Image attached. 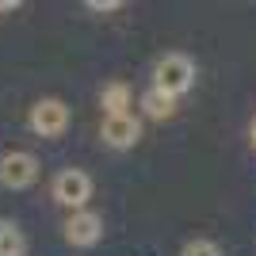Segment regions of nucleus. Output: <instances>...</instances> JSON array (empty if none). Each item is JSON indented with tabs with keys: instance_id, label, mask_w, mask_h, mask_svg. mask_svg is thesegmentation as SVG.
<instances>
[{
	"instance_id": "obj_2",
	"label": "nucleus",
	"mask_w": 256,
	"mask_h": 256,
	"mask_svg": "<svg viewBox=\"0 0 256 256\" xmlns=\"http://www.w3.org/2000/svg\"><path fill=\"white\" fill-rule=\"evenodd\" d=\"M54 203L69 206V210H88V199H92V176L84 168H62L50 184Z\"/></svg>"
},
{
	"instance_id": "obj_3",
	"label": "nucleus",
	"mask_w": 256,
	"mask_h": 256,
	"mask_svg": "<svg viewBox=\"0 0 256 256\" xmlns=\"http://www.w3.org/2000/svg\"><path fill=\"white\" fill-rule=\"evenodd\" d=\"M38 180V157L27 150H12L0 157V188L8 192H27Z\"/></svg>"
},
{
	"instance_id": "obj_7",
	"label": "nucleus",
	"mask_w": 256,
	"mask_h": 256,
	"mask_svg": "<svg viewBox=\"0 0 256 256\" xmlns=\"http://www.w3.org/2000/svg\"><path fill=\"white\" fill-rule=\"evenodd\" d=\"M138 104H142V111H146V118H157V122L172 118V111H176V100H172V96H164L160 88H146Z\"/></svg>"
},
{
	"instance_id": "obj_4",
	"label": "nucleus",
	"mask_w": 256,
	"mask_h": 256,
	"mask_svg": "<svg viewBox=\"0 0 256 256\" xmlns=\"http://www.w3.org/2000/svg\"><path fill=\"white\" fill-rule=\"evenodd\" d=\"M27 126L38 134V138H62L65 126H69V107H65V100H38V104L31 107V115H27Z\"/></svg>"
},
{
	"instance_id": "obj_6",
	"label": "nucleus",
	"mask_w": 256,
	"mask_h": 256,
	"mask_svg": "<svg viewBox=\"0 0 256 256\" xmlns=\"http://www.w3.org/2000/svg\"><path fill=\"white\" fill-rule=\"evenodd\" d=\"M100 138L111 146V150H130V146H138L142 138V122L138 115H104V126H100Z\"/></svg>"
},
{
	"instance_id": "obj_1",
	"label": "nucleus",
	"mask_w": 256,
	"mask_h": 256,
	"mask_svg": "<svg viewBox=\"0 0 256 256\" xmlns=\"http://www.w3.org/2000/svg\"><path fill=\"white\" fill-rule=\"evenodd\" d=\"M195 84V62L188 54H164L153 69V88H160L164 96H184V92H192Z\"/></svg>"
},
{
	"instance_id": "obj_9",
	"label": "nucleus",
	"mask_w": 256,
	"mask_h": 256,
	"mask_svg": "<svg viewBox=\"0 0 256 256\" xmlns=\"http://www.w3.org/2000/svg\"><path fill=\"white\" fill-rule=\"evenodd\" d=\"M100 107H104L107 115H126V107H130V84H122V80L104 84V92H100Z\"/></svg>"
},
{
	"instance_id": "obj_5",
	"label": "nucleus",
	"mask_w": 256,
	"mask_h": 256,
	"mask_svg": "<svg viewBox=\"0 0 256 256\" xmlns=\"http://www.w3.org/2000/svg\"><path fill=\"white\" fill-rule=\"evenodd\" d=\"M104 237V218L96 210H73L65 218V241L73 248H92Z\"/></svg>"
},
{
	"instance_id": "obj_12",
	"label": "nucleus",
	"mask_w": 256,
	"mask_h": 256,
	"mask_svg": "<svg viewBox=\"0 0 256 256\" xmlns=\"http://www.w3.org/2000/svg\"><path fill=\"white\" fill-rule=\"evenodd\" d=\"M12 8H20L16 0H0V12H12Z\"/></svg>"
},
{
	"instance_id": "obj_10",
	"label": "nucleus",
	"mask_w": 256,
	"mask_h": 256,
	"mask_svg": "<svg viewBox=\"0 0 256 256\" xmlns=\"http://www.w3.org/2000/svg\"><path fill=\"white\" fill-rule=\"evenodd\" d=\"M180 256H222V248L214 245V241H206V237H195V241H188L180 248Z\"/></svg>"
},
{
	"instance_id": "obj_13",
	"label": "nucleus",
	"mask_w": 256,
	"mask_h": 256,
	"mask_svg": "<svg viewBox=\"0 0 256 256\" xmlns=\"http://www.w3.org/2000/svg\"><path fill=\"white\" fill-rule=\"evenodd\" d=\"M252 142H256V122H252Z\"/></svg>"
},
{
	"instance_id": "obj_11",
	"label": "nucleus",
	"mask_w": 256,
	"mask_h": 256,
	"mask_svg": "<svg viewBox=\"0 0 256 256\" xmlns=\"http://www.w3.org/2000/svg\"><path fill=\"white\" fill-rule=\"evenodd\" d=\"M118 0H88V12H118Z\"/></svg>"
},
{
	"instance_id": "obj_8",
	"label": "nucleus",
	"mask_w": 256,
	"mask_h": 256,
	"mask_svg": "<svg viewBox=\"0 0 256 256\" xmlns=\"http://www.w3.org/2000/svg\"><path fill=\"white\" fill-rule=\"evenodd\" d=\"M0 256H27V234L12 218H0Z\"/></svg>"
}]
</instances>
